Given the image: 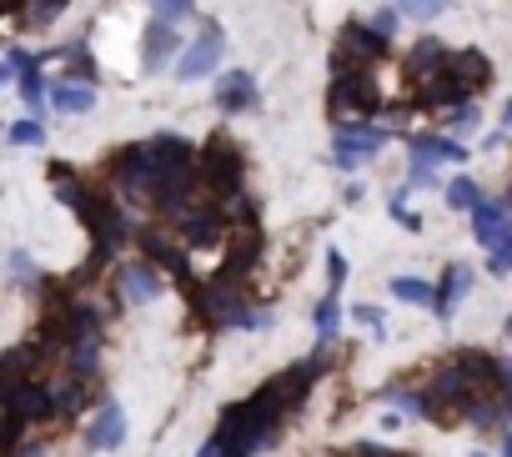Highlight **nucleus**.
<instances>
[{
	"instance_id": "obj_21",
	"label": "nucleus",
	"mask_w": 512,
	"mask_h": 457,
	"mask_svg": "<svg viewBox=\"0 0 512 457\" xmlns=\"http://www.w3.org/2000/svg\"><path fill=\"white\" fill-rule=\"evenodd\" d=\"M46 387H51V412H56V417H81V412H86L91 377H71V372H61V377L46 382Z\"/></svg>"
},
{
	"instance_id": "obj_36",
	"label": "nucleus",
	"mask_w": 512,
	"mask_h": 457,
	"mask_svg": "<svg viewBox=\"0 0 512 457\" xmlns=\"http://www.w3.org/2000/svg\"><path fill=\"white\" fill-rule=\"evenodd\" d=\"M387 211H392V221H397V226H407V232H422V216H417V211H407V196H392V201H387Z\"/></svg>"
},
{
	"instance_id": "obj_43",
	"label": "nucleus",
	"mask_w": 512,
	"mask_h": 457,
	"mask_svg": "<svg viewBox=\"0 0 512 457\" xmlns=\"http://www.w3.org/2000/svg\"><path fill=\"white\" fill-rule=\"evenodd\" d=\"M502 457H512V427H507V442H502Z\"/></svg>"
},
{
	"instance_id": "obj_41",
	"label": "nucleus",
	"mask_w": 512,
	"mask_h": 457,
	"mask_svg": "<svg viewBox=\"0 0 512 457\" xmlns=\"http://www.w3.org/2000/svg\"><path fill=\"white\" fill-rule=\"evenodd\" d=\"M11 76H16V71H11V61H0V86H6Z\"/></svg>"
},
{
	"instance_id": "obj_42",
	"label": "nucleus",
	"mask_w": 512,
	"mask_h": 457,
	"mask_svg": "<svg viewBox=\"0 0 512 457\" xmlns=\"http://www.w3.org/2000/svg\"><path fill=\"white\" fill-rule=\"evenodd\" d=\"M502 126H507V131H512V101H507V106H502Z\"/></svg>"
},
{
	"instance_id": "obj_11",
	"label": "nucleus",
	"mask_w": 512,
	"mask_h": 457,
	"mask_svg": "<svg viewBox=\"0 0 512 457\" xmlns=\"http://www.w3.org/2000/svg\"><path fill=\"white\" fill-rule=\"evenodd\" d=\"M221 51H226L221 26H216V21H201V36H191V41L181 46V56H176V76H181V81L211 76V71L221 66Z\"/></svg>"
},
{
	"instance_id": "obj_37",
	"label": "nucleus",
	"mask_w": 512,
	"mask_h": 457,
	"mask_svg": "<svg viewBox=\"0 0 512 457\" xmlns=\"http://www.w3.org/2000/svg\"><path fill=\"white\" fill-rule=\"evenodd\" d=\"M352 322H367V327H382V307H372V302H357V307H352Z\"/></svg>"
},
{
	"instance_id": "obj_26",
	"label": "nucleus",
	"mask_w": 512,
	"mask_h": 457,
	"mask_svg": "<svg viewBox=\"0 0 512 457\" xmlns=\"http://www.w3.org/2000/svg\"><path fill=\"white\" fill-rule=\"evenodd\" d=\"M146 146H151L156 156H166V161H191V156H201V146L186 141V136H176V131H156Z\"/></svg>"
},
{
	"instance_id": "obj_32",
	"label": "nucleus",
	"mask_w": 512,
	"mask_h": 457,
	"mask_svg": "<svg viewBox=\"0 0 512 457\" xmlns=\"http://www.w3.org/2000/svg\"><path fill=\"white\" fill-rule=\"evenodd\" d=\"M151 16L166 21V26H181L196 16V0H151Z\"/></svg>"
},
{
	"instance_id": "obj_34",
	"label": "nucleus",
	"mask_w": 512,
	"mask_h": 457,
	"mask_svg": "<svg viewBox=\"0 0 512 457\" xmlns=\"http://www.w3.org/2000/svg\"><path fill=\"white\" fill-rule=\"evenodd\" d=\"M342 287H347V257L342 252H327V292L342 297Z\"/></svg>"
},
{
	"instance_id": "obj_22",
	"label": "nucleus",
	"mask_w": 512,
	"mask_h": 457,
	"mask_svg": "<svg viewBox=\"0 0 512 457\" xmlns=\"http://www.w3.org/2000/svg\"><path fill=\"white\" fill-rule=\"evenodd\" d=\"M447 71H452V76H462V81H467V86H472L477 96H482V91L492 86V61H487L482 51H472V46L452 51V56H447Z\"/></svg>"
},
{
	"instance_id": "obj_17",
	"label": "nucleus",
	"mask_w": 512,
	"mask_h": 457,
	"mask_svg": "<svg viewBox=\"0 0 512 457\" xmlns=\"http://www.w3.org/2000/svg\"><path fill=\"white\" fill-rule=\"evenodd\" d=\"M467 292H472V267H467V262H452V267H447V272L432 282V312L447 322Z\"/></svg>"
},
{
	"instance_id": "obj_12",
	"label": "nucleus",
	"mask_w": 512,
	"mask_h": 457,
	"mask_svg": "<svg viewBox=\"0 0 512 457\" xmlns=\"http://www.w3.org/2000/svg\"><path fill=\"white\" fill-rule=\"evenodd\" d=\"M116 292H121V302H126V307L156 302V297L166 292V272H161V267H151L146 257H136V262H126V267L116 272Z\"/></svg>"
},
{
	"instance_id": "obj_3",
	"label": "nucleus",
	"mask_w": 512,
	"mask_h": 457,
	"mask_svg": "<svg viewBox=\"0 0 512 457\" xmlns=\"http://www.w3.org/2000/svg\"><path fill=\"white\" fill-rule=\"evenodd\" d=\"M467 216H472L477 247H487V272L507 277L512 272V201L507 196H482Z\"/></svg>"
},
{
	"instance_id": "obj_14",
	"label": "nucleus",
	"mask_w": 512,
	"mask_h": 457,
	"mask_svg": "<svg viewBox=\"0 0 512 457\" xmlns=\"http://www.w3.org/2000/svg\"><path fill=\"white\" fill-rule=\"evenodd\" d=\"M181 31L176 26H166V21H156L151 16V26H146V36H141V66L156 76V71H166V66H176V56H181Z\"/></svg>"
},
{
	"instance_id": "obj_16",
	"label": "nucleus",
	"mask_w": 512,
	"mask_h": 457,
	"mask_svg": "<svg viewBox=\"0 0 512 457\" xmlns=\"http://www.w3.org/2000/svg\"><path fill=\"white\" fill-rule=\"evenodd\" d=\"M256 106V76L251 71H221L216 76V111L221 116H241Z\"/></svg>"
},
{
	"instance_id": "obj_20",
	"label": "nucleus",
	"mask_w": 512,
	"mask_h": 457,
	"mask_svg": "<svg viewBox=\"0 0 512 457\" xmlns=\"http://www.w3.org/2000/svg\"><path fill=\"white\" fill-rule=\"evenodd\" d=\"M457 367L467 372V382H472L477 397L502 387V357H492V352H482V347H462V352H457Z\"/></svg>"
},
{
	"instance_id": "obj_25",
	"label": "nucleus",
	"mask_w": 512,
	"mask_h": 457,
	"mask_svg": "<svg viewBox=\"0 0 512 457\" xmlns=\"http://www.w3.org/2000/svg\"><path fill=\"white\" fill-rule=\"evenodd\" d=\"M482 126V111H477V101H462V106H452V111H442V131L452 136V141H462V136H472Z\"/></svg>"
},
{
	"instance_id": "obj_6",
	"label": "nucleus",
	"mask_w": 512,
	"mask_h": 457,
	"mask_svg": "<svg viewBox=\"0 0 512 457\" xmlns=\"http://www.w3.org/2000/svg\"><path fill=\"white\" fill-rule=\"evenodd\" d=\"M472 397H477V392H472L467 372L457 367V357H447V362L432 367V377H427V402H432V417H437V422L462 417V407H467Z\"/></svg>"
},
{
	"instance_id": "obj_10",
	"label": "nucleus",
	"mask_w": 512,
	"mask_h": 457,
	"mask_svg": "<svg viewBox=\"0 0 512 457\" xmlns=\"http://www.w3.org/2000/svg\"><path fill=\"white\" fill-rule=\"evenodd\" d=\"M382 146H387V131H382L377 121H347V126H337V136H332V161H337L342 171H357V166H367Z\"/></svg>"
},
{
	"instance_id": "obj_40",
	"label": "nucleus",
	"mask_w": 512,
	"mask_h": 457,
	"mask_svg": "<svg viewBox=\"0 0 512 457\" xmlns=\"http://www.w3.org/2000/svg\"><path fill=\"white\" fill-rule=\"evenodd\" d=\"M21 11V0H0V21H6V16H16Z\"/></svg>"
},
{
	"instance_id": "obj_30",
	"label": "nucleus",
	"mask_w": 512,
	"mask_h": 457,
	"mask_svg": "<svg viewBox=\"0 0 512 457\" xmlns=\"http://www.w3.org/2000/svg\"><path fill=\"white\" fill-rule=\"evenodd\" d=\"M6 141H11V146H41V141H46L41 116H21V121H11V126H6Z\"/></svg>"
},
{
	"instance_id": "obj_23",
	"label": "nucleus",
	"mask_w": 512,
	"mask_h": 457,
	"mask_svg": "<svg viewBox=\"0 0 512 457\" xmlns=\"http://www.w3.org/2000/svg\"><path fill=\"white\" fill-rule=\"evenodd\" d=\"M51 106L61 116H86V111H96V86H86V81H51Z\"/></svg>"
},
{
	"instance_id": "obj_33",
	"label": "nucleus",
	"mask_w": 512,
	"mask_h": 457,
	"mask_svg": "<svg viewBox=\"0 0 512 457\" xmlns=\"http://www.w3.org/2000/svg\"><path fill=\"white\" fill-rule=\"evenodd\" d=\"M387 402H392V407H402L407 417H432V402H427V392H407V387H392V392H387Z\"/></svg>"
},
{
	"instance_id": "obj_1",
	"label": "nucleus",
	"mask_w": 512,
	"mask_h": 457,
	"mask_svg": "<svg viewBox=\"0 0 512 457\" xmlns=\"http://www.w3.org/2000/svg\"><path fill=\"white\" fill-rule=\"evenodd\" d=\"M106 176H111V191L136 206V211H151L156 206V191L166 181V161L146 146V141H131V146H116L106 156Z\"/></svg>"
},
{
	"instance_id": "obj_24",
	"label": "nucleus",
	"mask_w": 512,
	"mask_h": 457,
	"mask_svg": "<svg viewBox=\"0 0 512 457\" xmlns=\"http://www.w3.org/2000/svg\"><path fill=\"white\" fill-rule=\"evenodd\" d=\"M71 6V0H21V11H16V21L26 26V31H46L51 21H61V11Z\"/></svg>"
},
{
	"instance_id": "obj_9",
	"label": "nucleus",
	"mask_w": 512,
	"mask_h": 457,
	"mask_svg": "<svg viewBox=\"0 0 512 457\" xmlns=\"http://www.w3.org/2000/svg\"><path fill=\"white\" fill-rule=\"evenodd\" d=\"M176 226V242L186 252H206V247H221L226 242V216H221V201H196L186 216L171 221Z\"/></svg>"
},
{
	"instance_id": "obj_13",
	"label": "nucleus",
	"mask_w": 512,
	"mask_h": 457,
	"mask_svg": "<svg viewBox=\"0 0 512 457\" xmlns=\"http://www.w3.org/2000/svg\"><path fill=\"white\" fill-rule=\"evenodd\" d=\"M442 161H467V146L452 141L447 131H412L407 136V166H442Z\"/></svg>"
},
{
	"instance_id": "obj_44",
	"label": "nucleus",
	"mask_w": 512,
	"mask_h": 457,
	"mask_svg": "<svg viewBox=\"0 0 512 457\" xmlns=\"http://www.w3.org/2000/svg\"><path fill=\"white\" fill-rule=\"evenodd\" d=\"M502 337H507V347H512V317H507V327H502Z\"/></svg>"
},
{
	"instance_id": "obj_46",
	"label": "nucleus",
	"mask_w": 512,
	"mask_h": 457,
	"mask_svg": "<svg viewBox=\"0 0 512 457\" xmlns=\"http://www.w3.org/2000/svg\"><path fill=\"white\" fill-rule=\"evenodd\" d=\"M507 201H512V186H507Z\"/></svg>"
},
{
	"instance_id": "obj_35",
	"label": "nucleus",
	"mask_w": 512,
	"mask_h": 457,
	"mask_svg": "<svg viewBox=\"0 0 512 457\" xmlns=\"http://www.w3.org/2000/svg\"><path fill=\"white\" fill-rule=\"evenodd\" d=\"M367 26H372V31H382L387 41H397V26H402V11H397V6H382V11H377V16L367 21Z\"/></svg>"
},
{
	"instance_id": "obj_28",
	"label": "nucleus",
	"mask_w": 512,
	"mask_h": 457,
	"mask_svg": "<svg viewBox=\"0 0 512 457\" xmlns=\"http://www.w3.org/2000/svg\"><path fill=\"white\" fill-rule=\"evenodd\" d=\"M387 287H392V297L407 302V307H432V282H422V277H392Z\"/></svg>"
},
{
	"instance_id": "obj_15",
	"label": "nucleus",
	"mask_w": 512,
	"mask_h": 457,
	"mask_svg": "<svg viewBox=\"0 0 512 457\" xmlns=\"http://www.w3.org/2000/svg\"><path fill=\"white\" fill-rule=\"evenodd\" d=\"M447 56H452V46H447L442 36H432V31H427V36H417V41H412V51L402 56V76L417 86V81L437 76V71L447 66Z\"/></svg>"
},
{
	"instance_id": "obj_2",
	"label": "nucleus",
	"mask_w": 512,
	"mask_h": 457,
	"mask_svg": "<svg viewBox=\"0 0 512 457\" xmlns=\"http://www.w3.org/2000/svg\"><path fill=\"white\" fill-rule=\"evenodd\" d=\"M387 106V91L377 86V71H332V86H327V116L332 126H347V121H377Z\"/></svg>"
},
{
	"instance_id": "obj_29",
	"label": "nucleus",
	"mask_w": 512,
	"mask_h": 457,
	"mask_svg": "<svg viewBox=\"0 0 512 457\" xmlns=\"http://www.w3.org/2000/svg\"><path fill=\"white\" fill-rule=\"evenodd\" d=\"M312 327H317V337H322V342H332V337H337V327H342V302H337L332 292L312 307Z\"/></svg>"
},
{
	"instance_id": "obj_7",
	"label": "nucleus",
	"mask_w": 512,
	"mask_h": 457,
	"mask_svg": "<svg viewBox=\"0 0 512 457\" xmlns=\"http://www.w3.org/2000/svg\"><path fill=\"white\" fill-rule=\"evenodd\" d=\"M327 362H332V352H327V342H322V347H317L312 357H302L297 367H287V372H277V377L267 382V387L277 392V402L287 407V417H292V412H297V407H302V402L312 397V387L322 382V372H327Z\"/></svg>"
},
{
	"instance_id": "obj_19",
	"label": "nucleus",
	"mask_w": 512,
	"mask_h": 457,
	"mask_svg": "<svg viewBox=\"0 0 512 457\" xmlns=\"http://www.w3.org/2000/svg\"><path fill=\"white\" fill-rule=\"evenodd\" d=\"M121 442H126V412H121L116 397H106L101 412H96V422L86 427V447H96V452H116Z\"/></svg>"
},
{
	"instance_id": "obj_38",
	"label": "nucleus",
	"mask_w": 512,
	"mask_h": 457,
	"mask_svg": "<svg viewBox=\"0 0 512 457\" xmlns=\"http://www.w3.org/2000/svg\"><path fill=\"white\" fill-rule=\"evenodd\" d=\"M11 272H16V277H36V262H31L26 252H16V257H11Z\"/></svg>"
},
{
	"instance_id": "obj_18",
	"label": "nucleus",
	"mask_w": 512,
	"mask_h": 457,
	"mask_svg": "<svg viewBox=\"0 0 512 457\" xmlns=\"http://www.w3.org/2000/svg\"><path fill=\"white\" fill-rule=\"evenodd\" d=\"M6 412L11 417H21V422H46V417H56L51 412V387L46 382H16L11 387V397H6Z\"/></svg>"
},
{
	"instance_id": "obj_39",
	"label": "nucleus",
	"mask_w": 512,
	"mask_h": 457,
	"mask_svg": "<svg viewBox=\"0 0 512 457\" xmlns=\"http://www.w3.org/2000/svg\"><path fill=\"white\" fill-rule=\"evenodd\" d=\"M196 457H221V442H216V437H206V442L196 447Z\"/></svg>"
},
{
	"instance_id": "obj_5",
	"label": "nucleus",
	"mask_w": 512,
	"mask_h": 457,
	"mask_svg": "<svg viewBox=\"0 0 512 457\" xmlns=\"http://www.w3.org/2000/svg\"><path fill=\"white\" fill-rule=\"evenodd\" d=\"M387 61H392V41H387L382 31H372L367 21H347V26H342L337 51H332V71H347V66H357V71H382Z\"/></svg>"
},
{
	"instance_id": "obj_45",
	"label": "nucleus",
	"mask_w": 512,
	"mask_h": 457,
	"mask_svg": "<svg viewBox=\"0 0 512 457\" xmlns=\"http://www.w3.org/2000/svg\"><path fill=\"white\" fill-rule=\"evenodd\" d=\"M472 457H487V452H472Z\"/></svg>"
},
{
	"instance_id": "obj_31",
	"label": "nucleus",
	"mask_w": 512,
	"mask_h": 457,
	"mask_svg": "<svg viewBox=\"0 0 512 457\" xmlns=\"http://www.w3.org/2000/svg\"><path fill=\"white\" fill-rule=\"evenodd\" d=\"M402 21H437L442 11H452V0H397Z\"/></svg>"
},
{
	"instance_id": "obj_27",
	"label": "nucleus",
	"mask_w": 512,
	"mask_h": 457,
	"mask_svg": "<svg viewBox=\"0 0 512 457\" xmlns=\"http://www.w3.org/2000/svg\"><path fill=\"white\" fill-rule=\"evenodd\" d=\"M442 196H447V206H452V211H472V206H477L487 191H482L472 176H452V181L442 186Z\"/></svg>"
},
{
	"instance_id": "obj_4",
	"label": "nucleus",
	"mask_w": 512,
	"mask_h": 457,
	"mask_svg": "<svg viewBox=\"0 0 512 457\" xmlns=\"http://www.w3.org/2000/svg\"><path fill=\"white\" fill-rule=\"evenodd\" d=\"M201 181H206V191L216 201L246 186V156H241V146L226 131H216V136L201 141Z\"/></svg>"
},
{
	"instance_id": "obj_8",
	"label": "nucleus",
	"mask_w": 512,
	"mask_h": 457,
	"mask_svg": "<svg viewBox=\"0 0 512 457\" xmlns=\"http://www.w3.org/2000/svg\"><path fill=\"white\" fill-rule=\"evenodd\" d=\"M136 252L151 262V267H161L171 282H181V292L196 282V272H191V257H186V247L181 242H171L166 232H156V226H136Z\"/></svg>"
}]
</instances>
